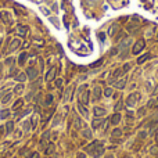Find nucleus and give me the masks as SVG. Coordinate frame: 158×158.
<instances>
[{"label":"nucleus","mask_w":158,"mask_h":158,"mask_svg":"<svg viewBox=\"0 0 158 158\" xmlns=\"http://www.w3.org/2000/svg\"><path fill=\"white\" fill-rule=\"evenodd\" d=\"M85 150H86V152H89L93 158H99V157H101V155L104 154V146H103L101 141L95 140V141H92Z\"/></svg>","instance_id":"1"},{"label":"nucleus","mask_w":158,"mask_h":158,"mask_svg":"<svg viewBox=\"0 0 158 158\" xmlns=\"http://www.w3.org/2000/svg\"><path fill=\"white\" fill-rule=\"evenodd\" d=\"M129 68H130V64H125L122 68H118V70H115L114 72H112V75H111V79H110V82L112 83L115 82L119 76H124V74H126L128 71H129Z\"/></svg>","instance_id":"2"},{"label":"nucleus","mask_w":158,"mask_h":158,"mask_svg":"<svg viewBox=\"0 0 158 158\" xmlns=\"http://www.w3.org/2000/svg\"><path fill=\"white\" fill-rule=\"evenodd\" d=\"M140 100V93H132V95H129V97L126 99V106L128 107H135L136 104H137V101Z\"/></svg>","instance_id":"3"},{"label":"nucleus","mask_w":158,"mask_h":158,"mask_svg":"<svg viewBox=\"0 0 158 158\" xmlns=\"http://www.w3.org/2000/svg\"><path fill=\"white\" fill-rule=\"evenodd\" d=\"M144 47H146V42L143 40V39H139V40H137L136 43L133 44L132 53H133V54H139V53H140L141 50H143Z\"/></svg>","instance_id":"4"},{"label":"nucleus","mask_w":158,"mask_h":158,"mask_svg":"<svg viewBox=\"0 0 158 158\" xmlns=\"http://www.w3.org/2000/svg\"><path fill=\"white\" fill-rule=\"evenodd\" d=\"M0 19L6 24V25H10L13 22V18H11V14L8 11H0Z\"/></svg>","instance_id":"5"},{"label":"nucleus","mask_w":158,"mask_h":158,"mask_svg":"<svg viewBox=\"0 0 158 158\" xmlns=\"http://www.w3.org/2000/svg\"><path fill=\"white\" fill-rule=\"evenodd\" d=\"M57 71H58L57 67H51L50 70L47 71V74H46V82H51V81H54Z\"/></svg>","instance_id":"6"},{"label":"nucleus","mask_w":158,"mask_h":158,"mask_svg":"<svg viewBox=\"0 0 158 158\" xmlns=\"http://www.w3.org/2000/svg\"><path fill=\"white\" fill-rule=\"evenodd\" d=\"M38 74L39 72L35 67H29V68L26 70V75H28V78L32 79V81H35V78H38Z\"/></svg>","instance_id":"7"},{"label":"nucleus","mask_w":158,"mask_h":158,"mask_svg":"<svg viewBox=\"0 0 158 158\" xmlns=\"http://www.w3.org/2000/svg\"><path fill=\"white\" fill-rule=\"evenodd\" d=\"M93 114H95V117H97V118H103L104 115L107 114V110H106V108H100V107H95L93 108Z\"/></svg>","instance_id":"8"},{"label":"nucleus","mask_w":158,"mask_h":158,"mask_svg":"<svg viewBox=\"0 0 158 158\" xmlns=\"http://www.w3.org/2000/svg\"><path fill=\"white\" fill-rule=\"evenodd\" d=\"M76 107H78V110H79V112L85 117V118H88L89 117V111H88V108H86V106H83L81 101L78 100V104H76Z\"/></svg>","instance_id":"9"},{"label":"nucleus","mask_w":158,"mask_h":158,"mask_svg":"<svg viewBox=\"0 0 158 158\" xmlns=\"http://www.w3.org/2000/svg\"><path fill=\"white\" fill-rule=\"evenodd\" d=\"M112 85H114V88H117V89H124L125 85H126V78H119V79H117L115 82H112Z\"/></svg>","instance_id":"10"},{"label":"nucleus","mask_w":158,"mask_h":158,"mask_svg":"<svg viewBox=\"0 0 158 158\" xmlns=\"http://www.w3.org/2000/svg\"><path fill=\"white\" fill-rule=\"evenodd\" d=\"M17 35L18 36H21V38H25L26 36V33H28V28H26L25 25H18L17 26Z\"/></svg>","instance_id":"11"},{"label":"nucleus","mask_w":158,"mask_h":158,"mask_svg":"<svg viewBox=\"0 0 158 158\" xmlns=\"http://www.w3.org/2000/svg\"><path fill=\"white\" fill-rule=\"evenodd\" d=\"M89 97H90V90H86V92H83L82 96H81V100L78 99V100L82 103L83 106H88L89 104Z\"/></svg>","instance_id":"12"},{"label":"nucleus","mask_w":158,"mask_h":158,"mask_svg":"<svg viewBox=\"0 0 158 158\" xmlns=\"http://www.w3.org/2000/svg\"><path fill=\"white\" fill-rule=\"evenodd\" d=\"M49 135H50L49 132H44L43 135H42V137H40V141H39V146H40L42 148H44V147L47 146V141H49Z\"/></svg>","instance_id":"13"},{"label":"nucleus","mask_w":158,"mask_h":158,"mask_svg":"<svg viewBox=\"0 0 158 158\" xmlns=\"http://www.w3.org/2000/svg\"><path fill=\"white\" fill-rule=\"evenodd\" d=\"M21 46V40L19 39H13L11 43H10V47H8V51H15Z\"/></svg>","instance_id":"14"},{"label":"nucleus","mask_w":158,"mask_h":158,"mask_svg":"<svg viewBox=\"0 0 158 158\" xmlns=\"http://www.w3.org/2000/svg\"><path fill=\"white\" fill-rule=\"evenodd\" d=\"M54 151H56V146H54V143H47V146L44 147V154H46V155H51Z\"/></svg>","instance_id":"15"},{"label":"nucleus","mask_w":158,"mask_h":158,"mask_svg":"<svg viewBox=\"0 0 158 158\" xmlns=\"http://www.w3.org/2000/svg\"><path fill=\"white\" fill-rule=\"evenodd\" d=\"M101 97V88L100 86H96L95 89H93V101H99Z\"/></svg>","instance_id":"16"},{"label":"nucleus","mask_w":158,"mask_h":158,"mask_svg":"<svg viewBox=\"0 0 158 158\" xmlns=\"http://www.w3.org/2000/svg\"><path fill=\"white\" fill-rule=\"evenodd\" d=\"M100 125H104V119H103V118H97V117H96L95 119H93V122H92V126H93V129H99Z\"/></svg>","instance_id":"17"},{"label":"nucleus","mask_w":158,"mask_h":158,"mask_svg":"<svg viewBox=\"0 0 158 158\" xmlns=\"http://www.w3.org/2000/svg\"><path fill=\"white\" fill-rule=\"evenodd\" d=\"M26 60H28V53H26V51L21 53V54H19V57H18V65L22 67V65L26 63Z\"/></svg>","instance_id":"18"},{"label":"nucleus","mask_w":158,"mask_h":158,"mask_svg":"<svg viewBox=\"0 0 158 158\" xmlns=\"http://www.w3.org/2000/svg\"><path fill=\"white\" fill-rule=\"evenodd\" d=\"M44 114H46V115H42V122L46 124V122H47V121L53 117V114H54V108H51L50 111H47V112H44Z\"/></svg>","instance_id":"19"},{"label":"nucleus","mask_w":158,"mask_h":158,"mask_svg":"<svg viewBox=\"0 0 158 158\" xmlns=\"http://www.w3.org/2000/svg\"><path fill=\"white\" fill-rule=\"evenodd\" d=\"M28 79V75H26V72L24 74V72H19V74H17V76H15V81L19 83H24Z\"/></svg>","instance_id":"20"},{"label":"nucleus","mask_w":158,"mask_h":158,"mask_svg":"<svg viewBox=\"0 0 158 158\" xmlns=\"http://www.w3.org/2000/svg\"><path fill=\"white\" fill-rule=\"evenodd\" d=\"M4 128H6V135L13 133V130H14V122H13V121H8L6 125H4Z\"/></svg>","instance_id":"21"},{"label":"nucleus","mask_w":158,"mask_h":158,"mask_svg":"<svg viewBox=\"0 0 158 158\" xmlns=\"http://www.w3.org/2000/svg\"><path fill=\"white\" fill-rule=\"evenodd\" d=\"M111 124H112V125H118V124H119V121H121V114L119 112H115L114 115H112V117H111Z\"/></svg>","instance_id":"22"},{"label":"nucleus","mask_w":158,"mask_h":158,"mask_svg":"<svg viewBox=\"0 0 158 158\" xmlns=\"http://www.w3.org/2000/svg\"><path fill=\"white\" fill-rule=\"evenodd\" d=\"M51 103H53V96L46 95V97H44V100H43V106L44 107H50Z\"/></svg>","instance_id":"23"},{"label":"nucleus","mask_w":158,"mask_h":158,"mask_svg":"<svg viewBox=\"0 0 158 158\" xmlns=\"http://www.w3.org/2000/svg\"><path fill=\"white\" fill-rule=\"evenodd\" d=\"M151 57H152V56L150 54V53H146V54H143L141 57L137 58V64H143L144 61H147V60H150Z\"/></svg>","instance_id":"24"},{"label":"nucleus","mask_w":158,"mask_h":158,"mask_svg":"<svg viewBox=\"0 0 158 158\" xmlns=\"http://www.w3.org/2000/svg\"><path fill=\"white\" fill-rule=\"evenodd\" d=\"M22 106H24V100H22V99H18V100H17L13 104V111H17V110H19Z\"/></svg>","instance_id":"25"},{"label":"nucleus","mask_w":158,"mask_h":158,"mask_svg":"<svg viewBox=\"0 0 158 158\" xmlns=\"http://www.w3.org/2000/svg\"><path fill=\"white\" fill-rule=\"evenodd\" d=\"M11 100H13V93H7L6 96H3V99H1V104H8Z\"/></svg>","instance_id":"26"},{"label":"nucleus","mask_w":158,"mask_h":158,"mask_svg":"<svg viewBox=\"0 0 158 158\" xmlns=\"http://www.w3.org/2000/svg\"><path fill=\"white\" fill-rule=\"evenodd\" d=\"M72 88H70V89H67L65 90V93H64V103H68V101L71 100V96H72Z\"/></svg>","instance_id":"27"},{"label":"nucleus","mask_w":158,"mask_h":158,"mask_svg":"<svg viewBox=\"0 0 158 158\" xmlns=\"http://www.w3.org/2000/svg\"><path fill=\"white\" fill-rule=\"evenodd\" d=\"M147 107H148V108H157L158 107V96L155 97V99H151V100L148 101Z\"/></svg>","instance_id":"28"},{"label":"nucleus","mask_w":158,"mask_h":158,"mask_svg":"<svg viewBox=\"0 0 158 158\" xmlns=\"http://www.w3.org/2000/svg\"><path fill=\"white\" fill-rule=\"evenodd\" d=\"M82 136L83 137H86V139H92V130L89 129V128H85V129H82Z\"/></svg>","instance_id":"29"},{"label":"nucleus","mask_w":158,"mask_h":158,"mask_svg":"<svg viewBox=\"0 0 158 158\" xmlns=\"http://www.w3.org/2000/svg\"><path fill=\"white\" fill-rule=\"evenodd\" d=\"M39 114H36V115H33L32 117V119H31V128L32 129H36V126H38V122H39V117H38Z\"/></svg>","instance_id":"30"},{"label":"nucleus","mask_w":158,"mask_h":158,"mask_svg":"<svg viewBox=\"0 0 158 158\" xmlns=\"http://www.w3.org/2000/svg\"><path fill=\"white\" fill-rule=\"evenodd\" d=\"M24 92V83H18L15 88H14V93L15 95H21Z\"/></svg>","instance_id":"31"},{"label":"nucleus","mask_w":158,"mask_h":158,"mask_svg":"<svg viewBox=\"0 0 158 158\" xmlns=\"http://www.w3.org/2000/svg\"><path fill=\"white\" fill-rule=\"evenodd\" d=\"M75 128L76 129H85V128H83V122L79 119L78 117H75Z\"/></svg>","instance_id":"32"},{"label":"nucleus","mask_w":158,"mask_h":158,"mask_svg":"<svg viewBox=\"0 0 158 158\" xmlns=\"http://www.w3.org/2000/svg\"><path fill=\"white\" fill-rule=\"evenodd\" d=\"M8 117H10V110H3L0 112V119H6Z\"/></svg>","instance_id":"33"},{"label":"nucleus","mask_w":158,"mask_h":158,"mask_svg":"<svg viewBox=\"0 0 158 158\" xmlns=\"http://www.w3.org/2000/svg\"><path fill=\"white\" fill-rule=\"evenodd\" d=\"M117 32H118V25L114 24V25L110 28V35H111V36H115V35H117Z\"/></svg>","instance_id":"34"},{"label":"nucleus","mask_w":158,"mask_h":158,"mask_svg":"<svg viewBox=\"0 0 158 158\" xmlns=\"http://www.w3.org/2000/svg\"><path fill=\"white\" fill-rule=\"evenodd\" d=\"M112 95H114V90H112L111 88H106V89H104V96H106V97H111Z\"/></svg>","instance_id":"35"},{"label":"nucleus","mask_w":158,"mask_h":158,"mask_svg":"<svg viewBox=\"0 0 158 158\" xmlns=\"http://www.w3.org/2000/svg\"><path fill=\"white\" fill-rule=\"evenodd\" d=\"M121 136H122V130H121V129L117 128V129L112 130V137H117V139H118V137H121Z\"/></svg>","instance_id":"36"},{"label":"nucleus","mask_w":158,"mask_h":158,"mask_svg":"<svg viewBox=\"0 0 158 158\" xmlns=\"http://www.w3.org/2000/svg\"><path fill=\"white\" fill-rule=\"evenodd\" d=\"M121 108H124V100H122V99H121V100L115 104V112H118Z\"/></svg>","instance_id":"37"},{"label":"nucleus","mask_w":158,"mask_h":158,"mask_svg":"<svg viewBox=\"0 0 158 158\" xmlns=\"http://www.w3.org/2000/svg\"><path fill=\"white\" fill-rule=\"evenodd\" d=\"M150 152H151L152 155H157L158 154V143L157 144H152L151 148H150Z\"/></svg>","instance_id":"38"},{"label":"nucleus","mask_w":158,"mask_h":158,"mask_svg":"<svg viewBox=\"0 0 158 158\" xmlns=\"http://www.w3.org/2000/svg\"><path fill=\"white\" fill-rule=\"evenodd\" d=\"M101 64H103V58H100L99 61H96L93 64H90V68H97V67H100Z\"/></svg>","instance_id":"39"},{"label":"nucleus","mask_w":158,"mask_h":158,"mask_svg":"<svg viewBox=\"0 0 158 158\" xmlns=\"http://www.w3.org/2000/svg\"><path fill=\"white\" fill-rule=\"evenodd\" d=\"M29 125H31V121H26V122H24V130H25V132H28L29 129H32Z\"/></svg>","instance_id":"40"},{"label":"nucleus","mask_w":158,"mask_h":158,"mask_svg":"<svg viewBox=\"0 0 158 158\" xmlns=\"http://www.w3.org/2000/svg\"><path fill=\"white\" fill-rule=\"evenodd\" d=\"M4 135H6V128H4V125H1V126H0V139H1Z\"/></svg>","instance_id":"41"},{"label":"nucleus","mask_w":158,"mask_h":158,"mask_svg":"<svg viewBox=\"0 0 158 158\" xmlns=\"http://www.w3.org/2000/svg\"><path fill=\"white\" fill-rule=\"evenodd\" d=\"M56 86H57L58 89H61V86H63V79H57V81H56Z\"/></svg>","instance_id":"42"},{"label":"nucleus","mask_w":158,"mask_h":158,"mask_svg":"<svg viewBox=\"0 0 158 158\" xmlns=\"http://www.w3.org/2000/svg\"><path fill=\"white\" fill-rule=\"evenodd\" d=\"M86 89H88V85H82L79 88V93H83V90H86Z\"/></svg>","instance_id":"43"},{"label":"nucleus","mask_w":158,"mask_h":158,"mask_svg":"<svg viewBox=\"0 0 158 158\" xmlns=\"http://www.w3.org/2000/svg\"><path fill=\"white\" fill-rule=\"evenodd\" d=\"M144 112H146V107H143V108H140L139 111H137V114H139V115H144Z\"/></svg>","instance_id":"44"},{"label":"nucleus","mask_w":158,"mask_h":158,"mask_svg":"<svg viewBox=\"0 0 158 158\" xmlns=\"http://www.w3.org/2000/svg\"><path fill=\"white\" fill-rule=\"evenodd\" d=\"M85 157H86L85 152H78V158H85Z\"/></svg>","instance_id":"45"},{"label":"nucleus","mask_w":158,"mask_h":158,"mask_svg":"<svg viewBox=\"0 0 158 158\" xmlns=\"http://www.w3.org/2000/svg\"><path fill=\"white\" fill-rule=\"evenodd\" d=\"M104 36H106L104 33H99V38H100V40H101V42H104Z\"/></svg>","instance_id":"46"},{"label":"nucleus","mask_w":158,"mask_h":158,"mask_svg":"<svg viewBox=\"0 0 158 158\" xmlns=\"http://www.w3.org/2000/svg\"><path fill=\"white\" fill-rule=\"evenodd\" d=\"M104 158H114V155H112V154H108V155H106Z\"/></svg>","instance_id":"47"},{"label":"nucleus","mask_w":158,"mask_h":158,"mask_svg":"<svg viewBox=\"0 0 158 158\" xmlns=\"http://www.w3.org/2000/svg\"><path fill=\"white\" fill-rule=\"evenodd\" d=\"M154 93H155V95L158 96V85H157V86H155V90H154Z\"/></svg>","instance_id":"48"},{"label":"nucleus","mask_w":158,"mask_h":158,"mask_svg":"<svg viewBox=\"0 0 158 158\" xmlns=\"http://www.w3.org/2000/svg\"><path fill=\"white\" fill-rule=\"evenodd\" d=\"M0 43H1V36H0Z\"/></svg>","instance_id":"49"},{"label":"nucleus","mask_w":158,"mask_h":158,"mask_svg":"<svg viewBox=\"0 0 158 158\" xmlns=\"http://www.w3.org/2000/svg\"><path fill=\"white\" fill-rule=\"evenodd\" d=\"M125 158H130V157H125Z\"/></svg>","instance_id":"50"},{"label":"nucleus","mask_w":158,"mask_h":158,"mask_svg":"<svg viewBox=\"0 0 158 158\" xmlns=\"http://www.w3.org/2000/svg\"><path fill=\"white\" fill-rule=\"evenodd\" d=\"M155 158H158V154H157V157H155Z\"/></svg>","instance_id":"51"}]
</instances>
